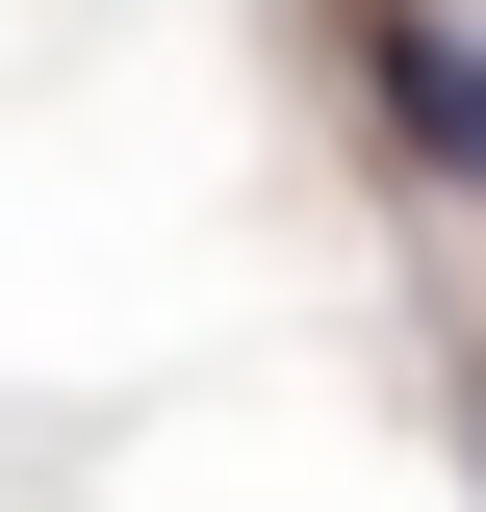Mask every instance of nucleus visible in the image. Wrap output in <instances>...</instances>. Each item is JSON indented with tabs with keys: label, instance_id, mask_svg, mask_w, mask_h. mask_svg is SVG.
Segmentation results:
<instances>
[{
	"label": "nucleus",
	"instance_id": "nucleus-1",
	"mask_svg": "<svg viewBox=\"0 0 486 512\" xmlns=\"http://www.w3.org/2000/svg\"><path fill=\"white\" fill-rule=\"evenodd\" d=\"M359 77H384V128H410L435 180L486 205V52H461V26H359Z\"/></svg>",
	"mask_w": 486,
	"mask_h": 512
}]
</instances>
